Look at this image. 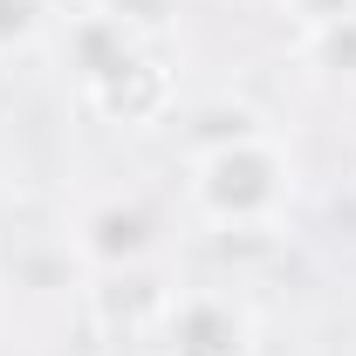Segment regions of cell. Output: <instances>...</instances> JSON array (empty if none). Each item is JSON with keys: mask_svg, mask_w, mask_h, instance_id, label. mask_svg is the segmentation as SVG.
Segmentation results:
<instances>
[{"mask_svg": "<svg viewBox=\"0 0 356 356\" xmlns=\"http://www.w3.org/2000/svg\"><path fill=\"white\" fill-rule=\"evenodd\" d=\"M185 199L213 233H274L295 206V158L267 131L185 151Z\"/></svg>", "mask_w": 356, "mask_h": 356, "instance_id": "cell-1", "label": "cell"}, {"mask_svg": "<svg viewBox=\"0 0 356 356\" xmlns=\"http://www.w3.org/2000/svg\"><path fill=\"white\" fill-rule=\"evenodd\" d=\"M165 356H247L254 350V309L233 288H192L172 295V309L158 322Z\"/></svg>", "mask_w": 356, "mask_h": 356, "instance_id": "cell-2", "label": "cell"}, {"mask_svg": "<svg viewBox=\"0 0 356 356\" xmlns=\"http://www.w3.org/2000/svg\"><path fill=\"white\" fill-rule=\"evenodd\" d=\"M76 254H83L96 274L151 267V254H158V220H151V206H137V199H103V206H89L83 226H76Z\"/></svg>", "mask_w": 356, "mask_h": 356, "instance_id": "cell-3", "label": "cell"}, {"mask_svg": "<svg viewBox=\"0 0 356 356\" xmlns=\"http://www.w3.org/2000/svg\"><path fill=\"white\" fill-rule=\"evenodd\" d=\"M137 48H144V42H137V35L110 14V7H103V0L83 7V14H69V28H62V62H69V76H76L83 96H89L96 83H110Z\"/></svg>", "mask_w": 356, "mask_h": 356, "instance_id": "cell-4", "label": "cell"}, {"mask_svg": "<svg viewBox=\"0 0 356 356\" xmlns=\"http://www.w3.org/2000/svg\"><path fill=\"white\" fill-rule=\"evenodd\" d=\"M83 103L96 110V117H110V124H158V117L172 110V76L137 48L131 62H124L110 83H96Z\"/></svg>", "mask_w": 356, "mask_h": 356, "instance_id": "cell-5", "label": "cell"}, {"mask_svg": "<svg viewBox=\"0 0 356 356\" xmlns=\"http://www.w3.org/2000/svg\"><path fill=\"white\" fill-rule=\"evenodd\" d=\"M89 309L103 329H124V336H144V329H158L165 309H172V288H151V274L131 267V274H103L96 288H89Z\"/></svg>", "mask_w": 356, "mask_h": 356, "instance_id": "cell-6", "label": "cell"}, {"mask_svg": "<svg viewBox=\"0 0 356 356\" xmlns=\"http://www.w3.org/2000/svg\"><path fill=\"white\" fill-rule=\"evenodd\" d=\"M254 131H267L261 110H247V103H206L185 124V151H213V144H233V137H254Z\"/></svg>", "mask_w": 356, "mask_h": 356, "instance_id": "cell-7", "label": "cell"}, {"mask_svg": "<svg viewBox=\"0 0 356 356\" xmlns=\"http://www.w3.org/2000/svg\"><path fill=\"white\" fill-rule=\"evenodd\" d=\"M302 48H309V62L322 69V76L356 83V14L329 21V28H309V35H302Z\"/></svg>", "mask_w": 356, "mask_h": 356, "instance_id": "cell-8", "label": "cell"}, {"mask_svg": "<svg viewBox=\"0 0 356 356\" xmlns=\"http://www.w3.org/2000/svg\"><path fill=\"white\" fill-rule=\"evenodd\" d=\"M55 21V0H0V62L7 55H28Z\"/></svg>", "mask_w": 356, "mask_h": 356, "instance_id": "cell-9", "label": "cell"}, {"mask_svg": "<svg viewBox=\"0 0 356 356\" xmlns=\"http://www.w3.org/2000/svg\"><path fill=\"white\" fill-rule=\"evenodd\" d=\"M103 7H110V14L131 28L137 42H144V35H158V28L172 21V0H103Z\"/></svg>", "mask_w": 356, "mask_h": 356, "instance_id": "cell-10", "label": "cell"}, {"mask_svg": "<svg viewBox=\"0 0 356 356\" xmlns=\"http://www.w3.org/2000/svg\"><path fill=\"white\" fill-rule=\"evenodd\" d=\"M295 21H302V35L309 28H329V21H343V14H356V0H281Z\"/></svg>", "mask_w": 356, "mask_h": 356, "instance_id": "cell-11", "label": "cell"}, {"mask_svg": "<svg viewBox=\"0 0 356 356\" xmlns=\"http://www.w3.org/2000/svg\"><path fill=\"white\" fill-rule=\"evenodd\" d=\"M247 7H254V0H247Z\"/></svg>", "mask_w": 356, "mask_h": 356, "instance_id": "cell-12", "label": "cell"}]
</instances>
